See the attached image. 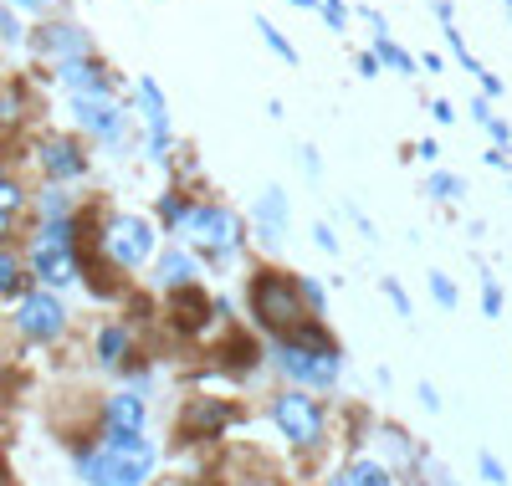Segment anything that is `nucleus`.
I'll return each instance as SVG.
<instances>
[{
	"instance_id": "1",
	"label": "nucleus",
	"mask_w": 512,
	"mask_h": 486,
	"mask_svg": "<svg viewBox=\"0 0 512 486\" xmlns=\"http://www.w3.org/2000/svg\"><path fill=\"white\" fill-rule=\"evenodd\" d=\"M154 471V446L144 435H113L103 430L98 446L77 451V476L88 486H144Z\"/></svg>"
},
{
	"instance_id": "2",
	"label": "nucleus",
	"mask_w": 512,
	"mask_h": 486,
	"mask_svg": "<svg viewBox=\"0 0 512 486\" xmlns=\"http://www.w3.org/2000/svg\"><path fill=\"white\" fill-rule=\"evenodd\" d=\"M251 313H256V323H262L267 333H277L282 343H292L297 333L313 323L303 292H297V277H287L277 267H256V277H251Z\"/></svg>"
},
{
	"instance_id": "3",
	"label": "nucleus",
	"mask_w": 512,
	"mask_h": 486,
	"mask_svg": "<svg viewBox=\"0 0 512 486\" xmlns=\"http://www.w3.org/2000/svg\"><path fill=\"white\" fill-rule=\"evenodd\" d=\"M272 420H277V430L292 440L297 451H313V446H323L328 415H323V405L313 400L308 389H282L277 400H272Z\"/></svg>"
},
{
	"instance_id": "4",
	"label": "nucleus",
	"mask_w": 512,
	"mask_h": 486,
	"mask_svg": "<svg viewBox=\"0 0 512 486\" xmlns=\"http://www.w3.org/2000/svg\"><path fill=\"white\" fill-rule=\"evenodd\" d=\"M277 369L297 389H333L344 374V348H303V343H282L277 348Z\"/></svg>"
},
{
	"instance_id": "5",
	"label": "nucleus",
	"mask_w": 512,
	"mask_h": 486,
	"mask_svg": "<svg viewBox=\"0 0 512 486\" xmlns=\"http://www.w3.org/2000/svg\"><path fill=\"white\" fill-rule=\"evenodd\" d=\"M103 256L113 261L118 272H139L144 261L154 256V226L144 215H113L103 226Z\"/></svg>"
},
{
	"instance_id": "6",
	"label": "nucleus",
	"mask_w": 512,
	"mask_h": 486,
	"mask_svg": "<svg viewBox=\"0 0 512 486\" xmlns=\"http://www.w3.org/2000/svg\"><path fill=\"white\" fill-rule=\"evenodd\" d=\"M16 333L26 338V343H57L62 333H67V307H62V297L57 292H47V287H31L21 302H16Z\"/></svg>"
},
{
	"instance_id": "7",
	"label": "nucleus",
	"mask_w": 512,
	"mask_h": 486,
	"mask_svg": "<svg viewBox=\"0 0 512 486\" xmlns=\"http://www.w3.org/2000/svg\"><path fill=\"white\" fill-rule=\"evenodd\" d=\"M190 236H200V246H205V256L210 261H226L236 246H241V226H236V215L226 210V205H216V200H205V205H195V215H190V226H185Z\"/></svg>"
},
{
	"instance_id": "8",
	"label": "nucleus",
	"mask_w": 512,
	"mask_h": 486,
	"mask_svg": "<svg viewBox=\"0 0 512 486\" xmlns=\"http://www.w3.org/2000/svg\"><path fill=\"white\" fill-rule=\"evenodd\" d=\"M31 52L47 57V62H57V67H67V62L93 57V41H88V31L72 26V21H47V26H36Z\"/></svg>"
},
{
	"instance_id": "9",
	"label": "nucleus",
	"mask_w": 512,
	"mask_h": 486,
	"mask_svg": "<svg viewBox=\"0 0 512 486\" xmlns=\"http://www.w3.org/2000/svg\"><path fill=\"white\" fill-rule=\"evenodd\" d=\"M72 118H77V128H88L103 144H123V134H128V113L113 98H72Z\"/></svg>"
},
{
	"instance_id": "10",
	"label": "nucleus",
	"mask_w": 512,
	"mask_h": 486,
	"mask_svg": "<svg viewBox=\"0 0 512 486\" xmlns=\"http://www.w3.org/2000/svg\"><path fill=\"white\" fill-rule=\"evenodd\" d=\"M31 277L47 287V292L77 282V251L72 246H52V241H36L31 246Z\"/></svg>"
},
{
	"instance_id": "11",
	"label": "nucleus",
	"mask_w": 512,
	"mask_h": 486,
	"mask_svg": "<svg viewBox=\"0 0 512 486\" xmlns=\"http://www.w3.org/2000/svg\"><path fill=\"white\" fill-rule=\"evenodd\" d=\"M41 169H47V180L52 185H67V180H82L88 174V154H82V144L77 139H41Z\"/></svg>"
},
{
	"instance_id": "12",
	"label": "nucleus",
	"mask_w": 512,
	"mask_h": 486,
	"mask_svg": "<svg viewBox=\"0 0 512 486\" xmlns=\"http://www.w3.org/2000/svg\"><path fill=\"white\" fill-rule=\"evenodd\" d=\"M210 313H216V302L205 297V287H175L169 292V323H175L180 333H200L210 323Z\"/></svg>"
},
{
	"instance_id": "13",
	"label": "nucleus",
	"mask_w": 512,
	"mask_h": 486,
	"mask_svg": "<svg viewBox=\"0 0 512 486\" xmlns=\"http://www.w3.org/2000/svg\"><path fill=\"white\" fill-rule=\"evenodd\" d=\"M57 82L67 87L72 98H113V77H108V72H103V62H93V57L57 67Z\"/></svg>"
},
{
	"instance_id": "14",
	"label": "nucleus",
	"mask_w": 512,
	"mask_h": 486,
	"mask_svg": "<svg viewBox=\"0 0 512 486\" xmlns=\"http://www.w3.org/2000/svg\"><path fill=\"white\" fill-rule=\"evenodd\" d=\"M231 420H236V410H231V405L195 400V405L185 410V435H190V440H216V435H221Z\"/></svg>"
},
{
	"instance_id": "15",
	"label": "nucleus",
	"mask_w": 512,
	"mask_h": 486,
	"mask_svg": "<svg viewBox=\"0 0 512 486\" xmlns=\"http://www.w3.org/2000/svg\"><path fill=\"white\" fill-rule=\"evenodd\" d=\"M103 430L144 435V394H113V400L103 405Z\"/></svg>"
},
{
	"instance_id": "16",
	"label": "nucleus",
	"mask_w": 512,
	"mask_h": 486,
	"mask_svg": "<svg viewBox=\"0 0 512 486\" xmlns=\"http://www.w3.org/2000/svg\"><path fill=\"white\" fill-rule=\"evenodd\" d=\"M93 353H98L103 369H123L128 359H134V333H128L123 323H108V328L98 333V348H93Z\"/></svg>"
},
{
	"instance_id": "17",
	"label": "nucleus",
	"mask_w": 512,
	"mask_h": 486,
	"mask_svg": "<svg viewBox=\"0 0 512 486\" xmlns=\"http://www.w3.org/2000/svg\"><path fill=\"white\" fill-rule=\"evenodd\" d=\"M333 486H395V471L384 461H374V456H359L333 476Z\"/></svg>"
},
{
	"instance_id": "18",
	"label": "nucleus",
	"mask_w": 512,
	"mask_h": 486,
	"mask_svg": "<svg viewBox=\"0 0 512 486\" xmlns=\"http://www.w3.org/2000/svg\"><path fill=\"white\" fill-rule=\"evenodd\" d=\"M195 256L185 251V246H169L164 256H159V282L169 287V292H175V287H195Z\"/></svg>"
},
{
	"instance_id": "19",
	"label": "nucleus",
	"mask_w": 512,
	"mask_h": 486,
	"mask_svg": "<svg viewBox=\"0 0 512 486\" xmlns=\"http://www.w3.org/2000/svg\"><path fill=\"white\" fill-rule=\"evenodd\" d=\"M282 220H287V195L272 185L262 200H256V231H262V241H277L282 236Z\"/></svg>"
},
{
	"instance_id": "20",
	"label": "nucleus",
	"mask_w": 512,
	"mask_h": 486,
	"mask_svg": "<svg viewBox=\"0 0 512 486\" xmlns=\"http://www.w3.org/2000/svg\"><path fill=\"white\" fill-rule=\"evenodd\" d=\"M0 297H26V261L11 246H0Z\"/></svg>"
},
{
	"instance_id": "21",
	"label": "nucleus",
	"mask_w": 512,
	"mask_h": 486,
	"mask_svg": "<svg viewBox=\"0 0 512 486\" xmlns=\"http://www.w3.org/2000/svg\"><path fill=\"white\" fill-rule=\"evenodd\" d=\"M190 215H195V200H185L180 190H169L159 200V220H164V226H190Z\"/></svg>"
},
{
	"instance_id": "22",
	"label": "nucleus",
	"mask_w": 512,
	"mask_h": 486,
	"mask_svg": "<svg viewBox=\"0 0 512 486\" xmlns=\"http://www.w3.org/2000/svg\"><path fill=\"white\" fill-rule=\"evenodd\" d=\"M36 205H41V220H72V215H77L62 185H47V190H41V200H36Z\"/></svg>"
},
{
	"instance_id": "23",
	"label": "nucleus",
	"mask_w": 512,
	"mask_h": 486,
	"mask_svg": "<svg viewBox=\"0 0 512 486\" xmlns=\"http://www.w3.org/2000/svg\"><path fill=\"white\" fill-rule=\"evenodd\" d=\"M256 31H262V41H267V47H272L282 62H292V67H297V47H292V41H287V36H282L267 16H256Z\"/></svg>"
},
{
	"instance_id": "24",
	"label": "nucleus",
	"mask_w": 512,
	"mask_h": 486,
	"mask_svg": "<svg viewBox=\"0 0 512 486\" xmlns=\"http://www.w3.org/2000/svg\"><path fill=\"white\" fill-rule=\"evenodd\" d=\"M374 57H379V62H390V67H395V72H405V77L415 72V62H410V52H400V47H395V41H390V36H374Z\"/></svg>"
},
{
	"instance_id": "25",
	"label": "nucleus",
	"mask_w": 512,
	"mask_h": 486,
	"mask_svg": "<svg viewBox=\"0 0 512 486\" xmlns=\"http://www.w3.org/2000/svg\"><path fill=\"white\" fill-rule=\"evenodd\" d=\"M226 353H231L226 364H236V369H251L256 359H262V348H256L251 338H231V343H226Z\"/></svg>"
},
{
	"instance_id": "26",
	"label": "nucleus",
	"mask_w": 512,
	"mask_h": 486,
	"mask_svg": "<svg viewBox=\"0 0 512 486\" xmlns=\"http://www.w3.org/2000/svg\"><path fill=\"white\" fill-rule=\"evenodd\" d=\"M425 190H431L436 200H461V195H466L461 174H431V185H425Z\"/></svg>"
},
{
	"instance_id": "27",
	"label": "nucleus",
	"mask_w": 512,
	"mask_h": 486,
	"mask_svg": "<svg viewBox=\"0 0 512 486\" xmlns=\"http://www.w3.org/2000/svg\"><path fill=\"white\" fill-rule=\"evenodd\" d=\"M21 205H26V190L16 180H0V220H11Z\"/></svg>"
},
{
	"instance_id": "28",
	"label": "nucleus",
	"mask_w": 512,
	"mask_h": 486,
	"mask_svg": "<svg viewBox=\"0 0 512 486\" xmlns=\"http://www.w3.org/2000/svg\"><path fill=\"white\" fill-rule=\"evenodd\" d=\"M431 297L446 307V313H456V307H461V297H456V287H451L446 272H431Z\"/></svg>"
},
{
	"instance_id": "29",
	"label": "nucleus",
	"mask_w": 512,
	"mask_h": 486,
	"mask_svg": "<svg viewBox=\"0 0 512 486\" xmlns=\"http://www.w3.org/2000/svg\"><path fill=\"white\" fill-rule=\"evenodd\" d=\"M21 118V87H0V123Z\"/></svg>"
},
{
	"instance_id": "30",
	"label": "nucleus",
	"mask_w": 512,
	"mask_h": 486,
	"mask_svg": "<svg viewBox=\"0 0 512 486\" xmlns=\"http://www.w3.org/2000/svg\"><path fill=\"white\" fill-rule=\"evenodd\" d=\"M482 307H487V318H502V287H497V277H482Z\"/></svg>"
},
{
	"instance_id": "31",
	"label": "nucleus",
	"mask_w": 512,
	"mask_h": 486,
	"mask_svg": "<svg viewBox=\"0 0 512 486\" xmlns=\"http://www.w3.org/2000/svg\"><path fill=\"white\" fill-rule=\"evenodd\" d=\"M297 292H303V302H308V313L318 318V313H323V287H318L313 277H297Z\"/></svg>"
},
{
	"instance_id": "32",
	"label": "nucleus",
	"mask_w": 512,
	"mask_h": 486,
	"mask_svg": "<svg viewBox=\"0 0 512 486\" xmlns=\"http://www.w3.org/2000/svg\"><path fill=\"white\" fill-rule=\"evenodd\" d=\"M477 466H482V476H487L492 486H507V466H502L492 451H482V456H477Z\"/></svg>"
},
{
	"instance_id": "33",
	"label": "nucleus",
	"mask_w": 512,
	"mask_h": 486,
	"mask_svg": "<svg viewBox=\"0 0 512 486\" xmlns=\"http://www.w3.org/2000/svg\"><path fill=\"white\" fill-rule=\"evenodd\" d=\"M0 41H6V47H21V21L11 16V6H0Z\"/></svg>"
},
{
	"instance_id": "34",
	"label": "nucleus",
	"mask_w": 512,
	"mask_h": 486,
	"mask_svg": "<svg viewBox=\"0 0 512 486\" xmlns=\"http://www.w3.org/2000/svg\"><path fill=\"white\" fill-rule=\"evenodd\" d=\"M379 287H384V297L400 307V318H410V297H405V287H400L395 277H379Z\"/></svg>"
},
{
	"instance_id": "35",
	"label": "nucleus",
	"mask_w": 512,
	"mask_h": 486,
	"mask_svg": "<svg viewBox=\"0 0 512 486\" xmlns=\"http://www.w3.org/2000/svg\"><path fill=\"white\" fill-rule=\"evenodd\" d=\"M323 16H328V26H333V31H344V26H349V11H344V0H323Z\"/></svg>"
},
{
	"instance_id": "36",
	"label": "nucleus",
	"mask_w": 512,
	"mask_h": 486,
	"mask_svg": "<svg viewBox=\"0 0 512 486\" xmlns=\"http://www.w3.org/2000/svg\"><path fill=\"white\" fill-rule=\"evenodd\" d=\"M313 236H318V246H323L328 256H338V236H333L328 226H313Z\"/></svg>"
},
{
	"instance_id": "37",
	"label": "nucleus",
	"mask_w": 512,
	"mask_h": 486,
	"mask_svg": "<svg viewBox=\"0 0 512 486\" xmlns=\"http://www.w3.org/2000/svg\"><path fill=\"white\" fill-rule=\"evenodd\" d=\"M420 405L431 410V415H441V400H436V389H431V384H420Z\"/></svg>"
},
{
	"instance_id": "38",
	"label": "nucleus",
	"mask_w": 512,
	"mask_h": 486,
	"mask_svg": "<svg viewBox=\"0 0 512 486\" xmlns=\"http://www.w3.org/2000/svg\"><path fill=\"white\" fill-rule=\"evenodd\" d=\"M6 6H16V11H47L52 0H6Z\"/></svg>"
},
{
	"instance_id": "39",
	"label": "nucleus",
	"mask_w": 512,
	"mask_h": 486,
	"mask_svg": "<svg viewBox=\"0 0 512 486\" xmlns=\"http://www.w3.org/2000/svg\"><path fill=\"white\" fill-rule=\"evenodd\" d=\"M420 159H425V164L441 159V144H436V139H420Z\"/></svg>"
},
{
	"instance_id": "40",
	"label": "nucleus",
	"mask_w": 512,
	"mask_h": 486,
	"mask_svg": "<svg viewBox=\"0 0 512 486\" xmlns=\"http://www.w3.org/2000/svg\"><path fill=\"white\" fill-rule=\"evenodd\" d=\"M359 72H364V77H374V72H379V57H374V52H364V57H359Z\"/></svg>"
},
{
	"instance_id": "41",
	"label": "nucleus",
	"mask_w": 512,
	"mask_h": 486,
	"mask_svg": "<svg viewBox=\"0 0 512 486\" xmlns=\"http://www.w3.org/2000/svg\"><path fill=\"white\" fill-rule=\"evenodd\" d=\"M431 113H436L441 123H456V108H451V103H431Z\"/></svg>"
},
{
	"instance_id": "42",
	"label": "nucleus",
	"mask_w": 512,
	"mask_h": 486,
	"mask_svg": "<svg viewBox=\"0 0 512 486\" xmlns=\"http://www.w3.org/2000/svg\"><path fill=\"white\" fill-rule=\"evenodd\" d=\"M287 6H303V11H323V0H287Z\"/></svg>"
},
{
	"instance_id": "43",
	"label": "nucleus",
	"mask_w": 512,
	"mask_h": 486,
	"mask_svg": "<svg viewBox=\"0 0 512 486\" xmlns=\"http://www.w3.org/2000/svg\"><path fill=\"white\" fill-rule=\"evenodd\" d=\"M6 226H11V220H0V236H6Z\"/></svg>"
},
{
	"instance_id": "44",
	"label": "nucleus",
	"mask_w": 512,
	"mask_h": 486,
	"mask_svg": "<svg viewBox=\"0 0 512 486\" xmlns=\"http://www.w3.org/2000/svg\"><path fill=\"white\" fill-rule=\"evenodd\" d=\"M431 486H451V481H446V476H441V481H431Z\"/></svg>"
},
{
	"instance_id": "45",
	"label": "nucleus",
	"mask_w": 512,
	"mask_h": 486,
	"mask_svg": "<svg viewBox=\"0 0 512 486\" xmlns=\"http://www.w3.org/2000/svg\"><path fill=\"white\" fill-rule=\"evenodd\" d=\"M502 6H507V11H512V0H502Z\"/></svg>"
},
{
	"instance_id": "46",
	"label": "nucleus",
	"mask_w": 512,
	"mask_h": 486,
	"mask_svg": "<svg viewBox=\"0 0 512 486\" xmlns=\"http://www.w3.org/2000/svg\"><path fill=\"white\" fill-rule=\"evenodd\" d=\"M0 486H16V481H0Z\"/></svg>"
},
{
	"instance_id": "47",
	"label": "nucleus",
	"mask_w": 512,
	"mask_h": 486,
	"mask_svg": "<svg viewBox=\"0 0 512 486\" xmlns=\"http://www.w3.org/2000/svg\"><path fill=\"white\" fill-rule=\"evenodd\" d=\"M0 180H6V169H0Z\"/></svg>"
}]
</instances>
